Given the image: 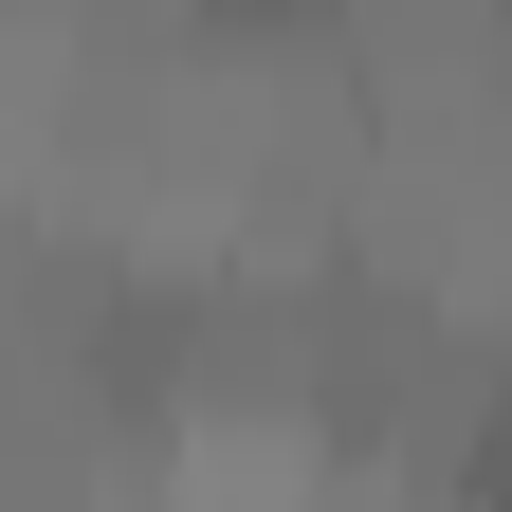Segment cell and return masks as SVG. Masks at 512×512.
Listing matches in <instances>:
<instances>
[{
    "instance_id": "obj_1",
    "label": "cell",
    "mask_w": 512,
    "mask_h": 512,
    "mask_svg": "<svg viewBox=\"0 0 512 512\" xmlns=\"http://www.w3.org/2000/svg\"><path fill=\"white\" fill-rule=\"evenodd\" d=\"M366 0H202V37H256V55H293V37H348Z\"/></svg>"
},
{
    "instance_id": "obj_2",
    "label": "cell",
    "mask_w": 512,
    "mask_h": 512,
    "mask_svg": "<svg viewBox=\"0 0 512 512\" xmlns=\"http://www.w3.org/2000/svg\"><path fill=\"white\" fill-rule=\"evenodd\" d=\"M439 476H476V494H512V366H494V421H476V439H439Z\"/></svg>"
}]
</instances>
